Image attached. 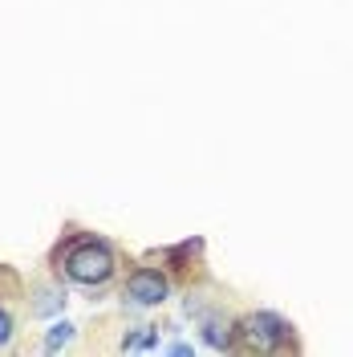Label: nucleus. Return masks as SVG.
Listing matches in <instances>:
<instances>
[{
	"label": "nucleus",
	"instance_id": "nucleus-1",
	"mask_svg": "<svg viewBox=\"0 0 353 357\" xmlns=\"http://www.w3.org/2000/svg\"><path fill=\"white\" fill-rule=\"evenodd\" d=\"M66 272H69V280H77V284H106L114 272V256L102 244H82L77 252H69Z\"/></svg>",
	"mask_w": 353,
	"mask_h": 357
},
{
	"label": "nucleus",
	"instance_id": "nucleus-2",
	"mask_svg": "<svg viewBox=\"0 0 353 357\" xmlns=\"http://www.w3.org/2000/svg\"><path fill=\"white\" fill-rule=\"evenodd\" d=\"M243 337H248V345H256V349H276L280 341H288V325L280 317H272V312H252V317L243 321Z\"/></svg>",
	"mask_w": 353,
	"mask_h": 357
},
{
	"label": "nucleus",
	"instance_id": "nucleus-3",
	"mask_svg": "<svg viewBox=\"0 0 353 357\" xmlns=\"http://www.w3.org/2000/svg\"><path fill=\"white\" fill-rule=\"evenodd\" d=\"M126 296L134 305H163L167 301V280L151 272V268H138L130 280H126Z\"/></svg>",
	"mask_w": 353,
	"mask_h": 357
},
{
	"label": "nucleus",
	"instance_id": "nucleus-4",
	"mask_svg": "<svg viewBox=\"0 0 353 357\" xmlns=\"http://www.w3.org/2000/svg\"><path fill=\"white\" fill-rule=\"evenodd\" d=\"M203 341H207L211 349H227V345H232V333H227V325H223V321L207 317V321H203Z\"/></svg>",
	"mask_w": 353,
	"mask_h": 357
},
{
	"label": "nucleus",
	"instance_id": "nucleus-5",
	"mask_svg": "<svg viewBox=\"0 0 353 357\" xmlns=\"http://www.w3.org/2000/svg\"><path fill=\"white\" fill-rule=\"evenodd\" d=\"M69 341H73V325H69V321H57V325L45 333V349H49V354H57V349H66Z\"/></svg>",
	"mask_w": 353,
	"mask_h": 357
},
{
	"label": "nucleus",
	"instance_id": "nucleus-6",
	"mask_svg": "<svg viewBox=\"0 0 353 357\" xmlns=\"http://www.w3.org/2000/svg\"><path fill=\"white\" fill-rule=\"evenodd\" d=\"M158 345V329H138V333L126 337V349L130 354H138V349H155Z\"/></svg>",
	"mask_w": 353,
	"mask_h": 357
},
{
	"label": "nucleus",
	"instance_id": "nucleus-7",
	"mask_svg": "<svg viewBox=\"0 0 353 357\" xmlns=\"http://www.w3.org/2000/svg\"><path fill=\"white\" fill-rule=\"evenodd\" d=\"M8 337H13V321H8V312L0 309V345H8Z\"/></svg>",
	"mask_w": 353,
	"mask_h": 357
}]
</instances>
